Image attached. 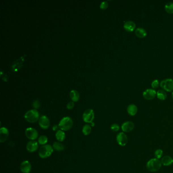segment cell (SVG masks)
<instances>
[{
	"mask_svg": "<svg viewBox=\"0 0 173 173\" xmlns=\"http://www.w3.org/2000/svg\"><path fill=\"white\" fill-rule=\"evenodd\" d=\"M162 166L161 161L156 158L150 159L147 163L146 168L151 172H156L159 171Z\"/></svg>",
	"mask_w": 173,
	"mask_h": 173,
	"instance_id": "6da1fadb",
	"label": "cell"
},
{
	"mask_svg": "<svg viewBox=\"0 0 173 173\" xmlns=\"http://www.w3.org/2000/svg\"><path fill=\"white\" fill-rule=\"evenodd\" d=\"M24 118L28 122L35 123L39 119V113L36 109L28 111L24 115Z\"/></svg>",
	"mask_w": 173,
	"mask_h": 173,
	"instance_id": "7a4b0ae2",
	"label": "cell"
},
{
	"mask_svg": "<svg viewBox=\"0 0 173 173\" xmlns=\"http://www.w3.org/2000/svg\"><path fill=\"white\" fill-rule=\"evenodd\" d=\"M53 152V148L50 145H45L39 149V155L42 159H46L50 156Z\"/></svg>",
	"mask_w": 173,
	"mask_h": 173,
	"instance_id": "3957f363",
	"label": "cell"
},
{
	"mask_svg": "<svg viewBox=\"0 0 173 173\" xmlns=\"http://www.w3.org/2000/svg\"><path fill=\"white\" fill-rule=\"evenodd\" d=\"M73 121L69 117H64L58 124V126L63 131H67L72 128Z\"/></svg>",
	"mask_w": 173,
	"mask_h": 173,
	"instance_id": "277c9868",
	"label": "cell"
},
{
	"mask_svg": "<svg viewBox=\"0 0 173 173\" xmlns=\"http://www.w3.org/2000/svg\"><path fill=\"white\" fill-rule=\"evenodd\" d=\"M160 86L165 91L171 92L173 90V80L167 78L161 81Z\"/></svg>",
	"mask_w": 173,
	"mask_h": 173,
	"instance_id": "5b68a950",
	"label": "cell"
},
{
	"mask_svg": "<svg viewBox=\"0 0 173 173\" xmlns=\"http://www.w3.org/2000/svg\"><path fill=\"white\" fill-rule=\"evenodd\" d=\"M94 118V114L92 109H87L83 114L82 118L85 123H91Z\"/></svg>",
	"mask_w": 173,
	"mask_h": 173,
	"instance_id": "8992f818",
	"label": "cell"
},
{
	"mask_svg": "<svg viewBox=\"0 0 173 173\" xmlns=\"http://www.w3.org/2000/svg\"><path fill=\"white\" fill-rule=\"evenodd\" d=\"M116 141L119 145L121 146H125L128 143V138L127 135L124 132H119L117 135Z\"/></svg>",
	"mask_w": 173,
	"mask_h": 173,
	"instance_id": "52a82bcc",
	"label": "cell"
},
{
	"mask_svg": "<svg viewBox=\"0 0 173 173\" xmlns=\"http://www.w3.org/2000/svg\"><path fill=\"white\" fill-rule=\"evenodd\" d=\"M25 134L26 137L31 140L36 139L38 136V132L36 129L34 128H29L26 130Z\"/></svg>",
	"mask_w": 173,
	"mask_h": 173,
	"instance_id": "ba28073f",
	"label": "cell"
},
{
	"mask_svg": "<svg viewBox=\"0 0 173 173\" xmlns=\"http://www.w3.org/2000/svg\"><path fill=\"white\" fill-rule=\"evenodd\" d=\"M26 56V55L22 56L13 62L11 65V69H12V71H13L14 72H16L21 68L22 64L24 63V62Z\"/></svg>",
	"mask_w": 173,
	"mask_h": 173,
	"instance_id": "9c48e42d",
	"label": "cell"
},
{
	"mask_svg": "<svg viewBox=\"0 0 173 173\" xmlns=\"http://www.w3.org/2000/svg\"><path fill=\"white\" fill-rule=\"evenodd\" d=\"M157 92L154 89L149 88L145 90L143 93L144 98L147 100H151L154 99L156 96Z\"/></svg>",
	"mask_w": 173,
	"mask_h": 173,
	"instance_id": "30bf717a",
	"label": "cell"
},
{
	"mask_svg": "<svg viewBox=\"0 0 173 173\" xmlns=\"http://www.w3.org/2000/svg\"><path fill=\"white\" fill-rule=\"evenodd\" d=\"M50 121L46 116H42L39 119V125L42 129L47 130L50 126Z\"/></svg>",
	"mask_w": 173,
	"mask_h": 173,
	"instance_id": "8fae6325",
	"label": "cell"
},
{
	"mask_svg": "<svg viewBox=\"0 0 173 173\" xmlns=\"http://www.w3.org/2000/svg\"><path fill=\"white\" fill-rule=\"evenodd\" d=\"M134 128H135L134 123L130 121H125V123H123V125H121V129L123 132H130L134 129Z\"/></svg>",
	"mask_w": 173,
	"mask_h": 173,
	"instance_id": "7c38bea8",
	"label": "cell"
},
{
	"mask_svg": "<svg viewBox=\"0 0 173 173\" xmlns=\"http://www.w3.org/2000/svg\"><path fill=\"white\" fill-rule=\"evenodd\" d=\"M38 143L35 140H31L27 144V150L29 152L36 151L38 149Z\"/></svg>",
	"mask_w": 173,
	"mask_h": 173,
	"instance_id": "4fadbf2b",
	"label": "cell"
},
{
	"mask_svg": "<svg viewBox=\"0 0 173 173\" xmlns=\"http://www.w3.org/2000/svg\"><path fill=\"white\" fill-rule=\"evenodd\" d=\"M20 170L23 173H29L31 171V163L28 161H25L20 164Z\"/></svg>",
	"mask_w": 173,
	"mask_h": 173,
	"instance_id": "5bb4252c",
	"label": "cell"
},
{
	"mask_svg": "<svg viewBox=\"0 0 173 173\" xmlns=\"http://www.w3.org/2000/svg\"><path fill=\"white\" fill-rule=\"evenodd\" d=\"M123 28L126 31L131 32L135 30L136 28V24L132 20H128L124 23Z\"/></svg>",
	"mask_w": 173,
	"mask_h": 173,
	"instance_id": "9a60e30c",
	"label": "cell"
},
{
	"mask_svg": "<svg viewBox=\"0 0 173 173\" xmlns=\"http://www.w3.org/2000/svg\"><path fill=\"white\" fill-rule=\"evenodd\" d=\"M9 137V130L5 127L1 128L0 130V142L3 143L5 142Z\"/></svg>",
	"mask_w": 173,
	"mask_h": 173,
	"instance_id": "2e32d148",
	"label": "cell"
},
{
	"mask_svg": "<svg viewBox=\"0 0 173 173\" xmlns=\"http://www.w3.org/2000/svg\"><path fill=\"white\" fill-rule=\"evenodd\" d=\"M147 34L146 30L143 28H138L135 30V35L140 38H145Z\"/></svg>",
	"mask_w": 173,
	"mask_h": 173,
	"instance_id": "e0dca14e",
	"label": "cell"
},
{
	"mask_svg": "<svg viewBox=\"0 0 173 173\" xmlns=\"http://www.w3.org/2000/svg\"><path fill=\"white\" fill-rule=\"evenodd\" d=\"M161 161L162 164L164 166H171L173 164V158L168 155H166L162 157Z\"/></svg>",
	"mask_w": 173,
	"mask_h": 173,
	"instance_id": "ac0fdd59",
	"label": "cell"
},
{
	"mask_svg": "<svg viewBox=\"0 0 173 173\" xmlns=\"http://www.w3.org/2000/svg\"><path fill=\"white\" fill-rule=\"evenodd\" d=\"M127 112L130 115L132 116L136 115L138 112V107L135 104H130L127 108Z\"/></svg>",
	"mask_w": 173,
	"mask_h": 173,
	"instance_id": "d6986e66",
	"label": "cell"
},
{
	"mask_svg": "<svg viewBox=\"0 0 173 173\" xmlns=\"http://www.w3.org/2000/svg\"><path fill=\"white\" fill-rule=\"evenodd\" d=\"M55 137L59 142H63L65 140L66 135L63 130H58L55 134Z\"/></svg>",
	"mask_w": 173,
	"mask_h": 173,
	"instance_id": "ffe728a7",
	"label": "cell"
},
{
	"mask_svg": "<svg viewBox=\"0 0 173 173\" xmlns=\"http://www.w3.org/2000/svg\"><path fill=\"white\" fill-rule=\"evenodd\" d=\"M156 95L157 98L161 101L165 100L167 98V94L166 93L165 90L163 89H160L157 91Z\"/></svg>",
	"mask_w": 173,
	"mask_h": 173,
	"instance_id": "44dd1931",
	"label": "cell"
},
{
	"mask_svg": "<svg viewBox=\"0 0 173 173\" xmlns=\"http://www.w3.org/2000/svg\"><path fill=\"white\" fill-rule=\"evenodd\" d=\"M70 97L73 102H77L79 99V94L77 90H72L70 92Z\"/></svg>",
	"mask_w": 173,
	"mask_h": 173,
	"instance_id": "7402d4cb",
	"label": "cell"
},
{
	"mask_svg": "<svg viewBox=\"0 0 173 173\" xmlns=\"http://www.w3.org/2000/svg\"><path fill=\"white\" fill-rule=\"evenodd\" d=\"M53 148L55 150L58 151H61L65 149V147L64 146V145L60 142H54L53 143Z\"/></svg>",
	"mask_w": 173,
	"mask_h": 173,
	"instance_id": "603a6c76",
	"label": "cell"
},
{
	"mask_svg": "<svg viewBox=\"0 0 173 173\" xmlns=\"http://www.w3.org/2000/svg\"><path fill=\"white\" fill-rule=\"evenodd\" d=\"M164 9L166 12L170 14H173V2L167 3L164 6Z\"/></svg>",
	"mask_w": 173,
	"mask_h": 173,
	"instance_id": "cb8c5ba5",
	"label": "cell"
},
{
	"mask_svg": "<svg viewBox=\"0 0 173 173\" xmlns=\"http://www.w3.org/2000/svg\"><path fill=\"white\" fill-rule=\"evenodd\" d=\"M91 132V126L89 125H85L82 128V132L85 136H87L90 134Z\"/></svg>",
	"mask_w": 173,
	"mask_h": 173,
	"instance_id": "d4e9b609",
	"label": "cell"
},
{
	"mask_svg": "<svg viewBox=\"0 0 173 173\" xmlns=\"http://www.w3.org/2000/svg\"><path fill=\"white\" fill-rule=\"evenodd\" d=\"M47 142H48V138L46 136L42 135L39 138L38 143L39 144L45 145Z\"/></svg>",
	"mask_w": 173,
	"mask_h": 173,
	"instance_id": "484cf974",
	"label": "cell"
},
{
	"mask_svg": "<svg viewBox=\"0 0 173 173\" xmlns=\"http://www.w3.org/2000/svg\"><path fill=\"white\" fill-rule=\"evenodd\" d=\"M163 154H164L163 150L161 149H157L154 152V155L155 156V158L159 159L162 157Z\"/></svg>",
	"mask_w": 173,
	"mask_h": 173,
	"instance_id": "4316f807",
	"label": "cell"
},
{
	"mask_svg": "<svg viewBox=\"0 0 173 173\" xmlns=\"http://www.w3.org/2000/svg\"><path fill=\"white\" fill-rule=\"evenodd\" d=\"M111 130H112L114 132H118V130H120V126L117 124L114 123L111 126Z\"/></svg>",
	"mask_w": 173,
	"mask_h": 173,
	"instance_id": "83f0119b",
	"label": "cell"
},
{
	"mask_svg": "<svg viewBox=\"0 0 173 173\" xmlns=\"http://www.w3.org/2000/svg\"><path fill=\"white\" fill-rule=\"evenodd\" d=\"M159 82L158 80L155 79L153 80L151 83V87L153 89H156L159 86Z\"/></svg>",
	"mask_w": 173,
	"mask_h": 173,
	"instance_id": "f1b7e54d",
	"label": "cell"
},
{
	"mask_svg": "<svg viewBox=\"0 0 173 173\" xmlns=\"http://www.w3.org/2000/svg\"><path fill=\"white\" fill-rule=\"evenodd\" d=\"M108 7V3L107 1H104L100 5V8L101 9H106Z\"/></svg>",
	"mask_w": 173,
	"mask_h": 173,
	"instance_id": "f546056e",
	"label": "cell"
},
{
	"mask_svg": "<svg viewBox=\"0 0 173 173\" xmlns=\"http://www.w3.org/2000/svg\"><path fill=\"white\" fill-rule=\"evenodd\" d=\"M33 106L34 108L35 109H38L40 107V103L38 100L34 101L33 103Z\"/></svg>",
	"mask_w": 173,
	"mask_h": 173,
	"instance_id": "4dcf8cb0",
	"label": "cell"
},
{
	"mask_svg": "<svg viewBox=\"0 0 173 173\" xmlns=\"http://www.w3.org/2000/svg\"><path fill=\"white\" fill-rule=\"evenodd\" d=\"M74 103L73 102H70L69 103L67 104V109L69 110L72 109L74 108Z\"/></svg>",
	"mask_w": 173,
	"mask_h": 173,
	"instance_id": "1f68e13d",
	"label": "cell"
},
{
	"mask_svg": "<svg viewBox=\"0 0 173 173\" xmlns=\"http://www.w3.org/2000/svg\"><path fill=\"white\" fill-rule=\"evenodd\" d=\"M57 128H58V126H57V125H54V126H53V130H55Z\"/></svg>",
	"mask_w": 173,
	"mask_h": 173,
	"instance_id": "d6a6232c",
	"label": "cell"
},
{
	"mask_svg": "<svg viewBox=\"0 0 173 173\" xmlns=\"http://www.w3.org/2000/svg\"><path fill=\"white\" fill-rule=\"evenodd\" d=\"M91 125H92V126H94V123H91Z\"/></svg>",
	"mask_w": 173,
	"mask_h": 173,
	"instance_id": "836d02e7",
	"label": "cell"
},
{
	"mask_svg": "<svg viewBox=\"0 0 173 173\" xmlns=\"http://www.w3.org/2000/svg\"><path fill=\"white\" fill-rule=\"evenodd\" d=\"M172 99H173V91L172 92Z\"/></svg>",
	"mask_w": 173,
	"mask_h": 173,
	"instance_id": "e575fe53",
	"label": "cell"
}]
</instances>
